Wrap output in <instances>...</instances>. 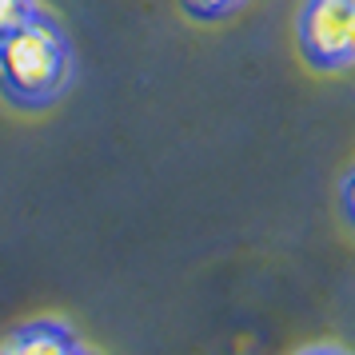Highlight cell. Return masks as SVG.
Listing matches in <instances>:
<instances>
[{
  "mask_svg": "<svg viewBox=\"0 0 355 355\" xmlns=\"http://www.w3.org/2000/svg\"><path fill=\"white\" fill-rule=\"evenodd\" d=\"M300 52L315 72H343L355 56V4L307 0L300 12Z\"/></svg>",
  "mask_w": 355,
  "mask_h": 355,
  "instance_id": "cell-2",
  "label": "cell"
},
{
  "mask_svg": "<svg viewBox=\"0 0 355 355\" xmlns=\"http://www.w3.org/2000/svg\"><path fill=\"white\" fill-rule=\"evenodd\" d=\"M300 355H343L339 347H311V352H300Z\"/></svg>",
  "mask_w": 355,
  "mask_h": 355,
  "instance_id": "cell-6",
  "label": "cell"
},
{
  "mask_svg": "<svg viewBox=\"0 0 355 355\" xmlns=\"http://www.w3.org/2000/svg\"><path fill=\"white\" fill-rule=\"evenodd\" d=\"M36 12V0H0V40Z\"/></svg>",
  "mask_w": 355,
  "mask_h": 355,
  "instance_id": "cell-5",
  "label": "cell"
},
{
  "mask_svg": "<svg viewBox=\"0 0 355 355\" xmlns=\"http://www.w3.org/2000/svg\"><path fill=\"white\" fill-rule=\"evenodd\" d=\"M243 0H184V12L192 20H224L232 12H240Z\"/></svg>",
  "mask_w": 355,
  "mask_h": 355,
  "instance_id": "cell-4",
  "label": "cell"
},
{
  "mask_svg": "<svg viewBox=\"0 0 355 355\" xmlns=\"http://www.w3.org/2000/svg\"><path fill=\"white\" fill-rule=\"evenodd\" d=\"M0 355H88V352L80 347V339L72 336L64 323L36 320L4 339Z\"/></svg>",
  "mask_w": 355,
  "mask_h": 355,
  "instance_id": "cell-3",
  "label": "cell"
},
{
  "mask_svg": "<svg viewBox=\"0 0 355 355\" xmlns=\"http://www.w3.org/2000/svg\"><path fill=\"white\" fill-rule=\"evenodd\" d=\"M72 80V44L68 33L36 8L0 40V92L24 112H40Z\"/></svg>",
  "mask_w": 355,
  "mask_h": 355,
  "instance_id": "cell-1",
  "label": "cell"
},
{
  "mask_svg": "<svg viewBox=\"0 0 355 355\" xmlns=\"http://www.w3.org/2000/svg\"><path fill=\"white\" fill-rule=\"evenodd\" d=\"M347 4H352V0H347Z\"/></svg>",
  "mask_w": 355,
  "mask_h": 355,
  "instance_id": "cell-7",
  "label": "cell"
}]
</instances>
